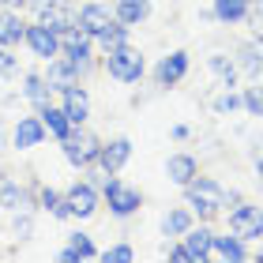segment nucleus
Returning <instances> with one entry per match:
<instances>
[{
	"instance_id": "obj_1",
	"label": "nucleus",
	"mask_w": 263,
	"mask_h": 263,
	"mask_svg": "<svg viewBox=\"0 0 263 263\" xmlns=\"http://www.w3.org/2000/svg\"><path fill=\"white\" fill-rule=\"evenodd\" d=\"M181 196H184V207L192 211L199 222H218L226 207H233L237 199H245L241 188H230V184H222L218 177H207V173L192 177V181L181 188Z\"/></svg>"
},
{
	"instance_id": "obj_2",
	"label": "nucleus",
	"mask_w": 263,
	"mask_h": 263,
	"mask_svg": "<svg viewBox=\"0 0 263 263\" xmlns=\"http://www.w3.org/2000/svg\"><path fill=\"white\" fill-rule=\"evenodd\" d=\"M147 53L139 49L136 42H124L117 45V49H105L98 53V71L109 83H117V87H139L143 79H147Z\"/></svg>"
},
{
	"instance_id": "obj_3",
	"label": "nucleus",
	"mask_w": 263,
	"mask_h": 263,
	"mask_svg": "<svg viewBox=\"0 0 263 263\" xmlns=\"http://www.w3.org/2000/svg\"><path fill=\"white\" fill-rule=\"evenodd\" d=\"M102 207L109 211V218L132 222L143 211V192L132 181H124L121 173H113V177H105V184H102Z\"/></svg>"
},
{
	"instance_id": "obj_4",
	"label": "nucleus",
	"mask_w": 263,
	"mask_h": 263,
	"mask_svg": "<svg viewBox=\"0 0 263 263\" xmlns=\"http://www.w3.org/2000/svg\"><path fill=\"white\" fill-rule=\"evenodd\" d=\"M57 147H61L64 162L71 165V170H76V173H83V170H90V165L98 162L102 136H98V132H90L87 124H79V128H71V136H68V139H61Z\"/></svg>"
},
{
	"instance_id": "obj_5",
	"label": "nucleus",
	"mask_w": 263,
	"mask_h": 263,
	"mask_svg": "<svg viewBox=\"0 0 263 263\" xmlns=\"http://www.w3.org/2000/svg\"><path fill=\"white\" fill-rule=\"evenodd\" d=\"M222 222H226V230H230V233H237L248 245H256L263 237V207L252 203V199H237L233 207H226L222 211Z\"/></svg>"
},
{
	"instance_id": "obj_6",
	"label": "nucleus",
	"mask_w": 263,
	"mask_h": 263,
	"mask_svg": "<svg viewBox=\"0 0 263 263\" xmlns=\"http://www.w3.org/2000/svg\"><path fill=\"white\" fill-rule=\"evenodd\" d=\"M188 71H192V53L188 49H170L165 57H158V61L147 68V76L158 90H173L188 79Z\"/></svg>"
},
{
	"instance_id": "obj_7",
	"label": "nucleus",
	"mask_w": 263,
	"mask_h": 263,
	"mask_svg": "<svg viewBox=\"0 0 263 263\" xmlns=\"http://www.w3.org/2000/svg\"><path fill=\"white\" fill-rule=\"evenodd\" d=\"M64 203L71 211V222H90V218H98V211H102V188L90 184L87 177L79 173L76 181L64 188Z\"/></svg>"
},
{
	"instance_id": "obj_8",
	"label": "nucleus",
	"mask_w": 263,
	"mask_h": 263,
	"mask_svg": "<svg viewBox=\"0 0 263 263\" xmlns=\"http://www.w3.org/2000/svg\"><path fill=\"white\" fill-rule=\"evenodd\" d=\"M61 57H68L76 68H83V76H94V71H98V45H94V38L87 30H79V27L61 34Z\"/></svg>"
},
{
	"instance_id": "obj_9",
	"label": "nucleus",
	"mask_w": 263,
	"mask_h": 263,
	"mask_svg": "<svg viewBox=\"0 0 263 263\" xmlns=\"http://www.w3.org/2000/svg\"><path fill=\"white\" fill-rule=\"evenodd\" d=\"M49 139L45 136V128H42V121H38V113H19L15 121H11V128H8V147L15 151V154H30V151H38L42 143Z\"/></svg>"
},
{
	"instance_id": "obj_10",
	"label": "nucleus",
	"mask_w": 263,
	"mask_h": 263,
	"mask_svg": "<svg viewBox=\"0 0 263 263\" xmlns=\"http://www.w3.org/2000/svg\"><path fill=\"white\" fill-rule=\"evenodd\" d=\"M23 49H27L38 64H45V61H53V57H61V34L42 27L38 19H30L27 34H23Z\"/></svg>"
},
{
	"instance_id": "obj_11",
	"label": "nucleus",
	"mask_w": 263,
	"mask_h": 263,
	"mask_svg": "<svg viewBox=\"0 0 263 263\" xmlns=\"http://www.w3.org/2000/svg\"><path fill=\"white\" fill-rule=\"evenodd\" d=\"M57 105L68 113V121L76 128L79 124H90V117H94V98H90L87 83H71V87L57 90Z\"/></svg>"
},
{
	"instance_id": "obj_12",
	"label": "nucleus",
	"mask_w": 263,
	"mask_h": 263,
	"mask_svg": "<svg viewBox=\"0 0 263 263\" xmlns=\"http://www.w3.org/2000/svg\"><path fill=\"white\" fill-rule=\"evenodd\" d=\"M132 154H136V143H132V136H109V139H102L98 162H94V165L113 177V173H124V170H128Z\"/></svg>"
},
{
	"instance_id": "obj_13",
	"label": "nucleus",
	"mask_w": 263,
	"mask_h": 263,
	"mask_svg": "<svg viewBox=\"0 0 263 263\" xmlns=\"http://www.w3.org/2000/svg\"><path fill=\"white\" fill-rule=\"evenodd\" d=\"M0 207H4V214L38 211L34 207V181H19V177L0 173Z\"/></svg>"
},
{
	"instance_id": "obj_14",
	"label": "nucleus",
	"mask_w": 263,
	"mask_h": 263,
	"mask_svg": "<svg viewBox=\"0 0 263 263\" xmlns=\"http://www.w3.org/2000/svg\"><path fill=\"white\" fill-rule=\"evenodd\" d=\"M109 23H113V4L109 0H83V4H76V27L87 30L90 38H98Z\"/></svg>"
},
{
	"instance_id": "obj_15",
	"label": "nucleus",
	"mask_w": 263,
	"mask_h": 263,
	"mask_svg": "<svg viewBox=\"0 0 263 263\" xmlns=\"http://www.w3.org/2000/svg\"><path fill=\"white\" fill-rule=\"evenodd\" d=\"M211 259L218 263H252V245L241 241L237 233L230 230H214V241H211Z\"/></svg>"
},
{
	"instance_id": "obj_16",
	"label": "nucleus",
	"mask_w": 263,
	"mask_h": 263,
	"mask_svg": "<svg viewBox=\"0 0 263 263\" xmlns=\"http://www.w3.org/2000/svg\"><path fill=\"white\" fill-rule=\"evenodd\" d=\"M34 207H38V214H49L53 222H71V211L64 203V188L34 181Z\"/></svg>"
},
{
	"instance_id": "obj_17",
	"label": "nucleus",
	"mask_w": 263,
	"mask_h": 263,
	"mask_svg": "<svg viewBox=\"0 0 263 263\" xmlns=\"http://www.w3.org/2000/svg\"><path fill=\"white\" fill-rule=\"evenodd\" d=\"M42 76H45V83H49L53 98H57V90L71 87V83H87L83 68H76V64L68 61V57H53V61H45V64H42Z\"/></svg>"
},
{
	"instance_id": "obj_18",
	"label": "nucleus",
	"mask_w": 263,
	"mask_h": 263,
	"mask_svg": "<svg viewBox=\"0 0 263 263\" xmlns=\"http://www.w3.org/2000/svg\"><path fill=\"white\" fill-rule=\"evenodd\" d=\"M211 241H214V222H199V218L181 237V245L188 248V259L192 263H211Z\"/></svg>"
},
{
	"instance_id": "obj_19",
	"label": "nucleus",
	"mask_w": 263,
	"mask_h": 263,
	"mask_svg": "<svg viewBox=\"0 0 263 263\" xmlns=\"http://www.w3.org/2000/svg\"><path fill=\"white\" fill-rule=\"evenodd\" d=\"M19 98L27 102L30 109H42L45 102H53V90H49V83H45L42 68H27V71H19Z\"/></svg>"
},
{
	"instance_id": "obj_20",
	"label": "nucleus",
	"mask_w": 263,
	"mask_h": 263,
	"mask_svg": "<svg viewBox=\"0 0 263 263\" xmlns=\"http://www.w3.org/2000/svg\"><path fill=\"white\" fill-rule=\"evenodd\" d=\"M199 173H203V165H199V158L192 151H173L170 158H165V181H170L173 188H184Z\"/></svg>"
},
{
	"instance_id": "obj_21",
	"label": "nucleus",
	"mask_w": 263,
	"mask_h": 263,
	"mask_svg": "<svg viewBox=\"0 0 263 263\" xmlns=\"http://www.w3.org/2000/svg\"><path fill=\"white\" fill-rule=\"evenodd\" d=\"M233 61H237V71H241V79L256 83L263 79V45L252 42V38H241L233 49Z\"/></svg>"
},
{
	"instance_id": "obj_22",
	"label": "nucleus",
	"mask_w": 263,
	"mask_h": 263,
	"mask_svg": "<svg viewBox=\"0 0 263 263\" xmlns=\"http://www.w3.org/2000/svg\"><path fill=\"white\" fill-rule=\"evenodd\" d=\"M207 71L214 79H218V87L222 90H233V87H241V71H237V61H233V53H222V49H214L207 53Z\"/></svg>"
},
{
	"instance_id": "obj_23",
	"label": "nucleus",
	"mask_w": 263,
	"mask_h": 263,
	"mask_svg": "<svg viewBox=\"0 0 263 263\" xmlns=\"http://www.w3.org/2000/svg\"><path fill=\"white\" fill-rule=\"evenodd\" d=\"M34 113H38V121H42V128H45V136H49L53 143L68 139V136H71V128H76V124L68 121V113L61 109V105H57V98H53V102H45L42 109H34Z\"/></svg>"
},
{
	"instance_id": "obj_24",
	"label": "nucleus",
	"mask_w": 263,
	"mask_h": 263,
	"mask_svg": "<svg viewBox=\"0 0 263 263\" xmlns=\"http://www.w3.org/2000/svg\"><path fill=\"white\" fill-rule=\"evenodd\" d=\"M34 19H38L42 27H49V30H57V34H64V30L76 27V4H64V0H45V8H42Z\"/></svg>"
},
{
	"instance_id": "obj_25",
	"label": "nucleus",
	"mask_w": 263,
	"mask_h": 263,
	"mask_svg": "<svg viewBox=\"0 0 263 263\" xmlns=\"http://www.w3.org/2000/svg\"><path fill=\"white\" fill-rule=\"evenodd\" d=\"M27 15L19 8H0V45L8 49H19L23 45V34H27Z\"/></svg>"
},
{
	"instance_id": "obj_26",
	"label": "nucleus",
	"mask_w": 263,
	"mask_h": 263,
	"mask_svg": "<svg viewBox=\"0 0 263 263\" xmlns=\"http://www.w3.org/2000/svg\"><path fill=\"white\" fill-rule=\"evenodd\" d=\"M113 4V19L117 23H124V27H143V23L151 19V11H154V0H109Z\"/></svg>"
},
{
	"instance_id": "obj_27",
	"label": "nucleus",
	"mask_w": 263,
	"mask_h": 263,
	"mask_svg": "<svg viewBox=\"0 0 263 263\" xmlns=\"http://www.w3.org/2000/svg\"><path fill=\"white\" fill-rule=\"evenodd\" d=\"M211 15L218 27H245V19H248V11H252V4L248 0H211Z\"/></svg>"
},
{
	"instance_id": "obj_28",
	"label": "nucleus",
	"mask_w": 263,
	"mask_h": 263,
	"mask_svg": "<svg viewBox=\"0 0 263 263\" xmlns=\"http://www.w3.org/2000/svg\"><path fill=\"white\" fill-rule=\"evenodd\" d=\"M192 222H196V214L188 207H170V211H162V218H158V233L165 237V241H177V237L188 233Z\"/></svg>"
},
{
	"instance_id": "obj_29",
	"label": "nucleus",
	"mask_w": 263,
	"mask_h": 263,
	"mask_svg": "<svg viewBox=\"0 0 263 263\" xmlns=\"http://www.w3.org/2000/svg\"><path fill=\"white\" fill-rule=\"evenodd\" d=\"M8 218H11V241L15 245L34 241V233H38V211H15Z\"/></svg>"
},
{
	"instance_id": "obj_30",
	"label": "nucleus",
	"mask_w": 263,
	"mask_h": 263,
	"mask_svg": "<svg viewBox=\"0 0 263 263\" xmlns=\"http://www.w3.org/2000/svg\"><path fill=\"white\" fill-rule=\"evenodd\" d=\"M64 245L71 248V252H76V259H79V263H87V259H98V252H102V248L94 245V237H90L87 230H71V233L64 237Z\"/></svg>"
},
{
	"instance_id": "obj_31",
	"label": "nucleus",
	"mask_w": 263,
	"mask_h": 263,
	"mask_svg": "<svg viewBox=\"0 0 263 263\" xmlns=\"http://www.w3.org/2000/svg\"><path fill=\"white\" fill-rule=\"evenodd\" d=\"M124 42H132V27H124V23H109L98 38H94V45H98V53H105V49H117V45H124Z\"/></svg>"
},
{
	"instance_id": "obj_32",
	"label": "nucleus",
	"mask_w": 263,
	"mask_h": 263,
	"mask_svg": "<svg viewBox=\"0 0 263 263\" xmlns=\"http://www.w3.org/2000/svg\"><path fill=\"white\" fill-rule=\"evenodd\" d=\"M241 113L263 121V79H256L252 87H241Z\"/></svg>"
},
{
	"instance_id": "obj_33",
	"label": "nucleus",
	"mask_w": 263,
	"mask_h": 263,
	"mask_svg": "<svg viewBox=\"0 0 263 263\" xmlns=\"http://www.w3.org/2000/svg\"><path fill=\"white\" fill-rule=\"evenodd\" d=\"M211 109H214V117H237V113H241V87H233V90H222V94H214Z\"/></svg>"
},
{
	"instance_id": "obj_34",
	"label": "nucleus",
	"mask_w": 263,
	"mask_h": 263,
	"mask_svg": "<svg viewBox=\"0 0 263 263\" xmlns=\"http://www.w3.org/2000/svg\"><path fill=\"white\" fill-rule=\"evenodd\" d=\"M136 256L139 252H136V245H132V241H113L109 248H102V252H98L102 263H132Z\"/></svg>"
},
{
	"instance_id": "obj_35",
	"label": "nucleus",
	"mask_w": 263,
	"mask_h": 263,
	"mask_svg": "<svg viewBox=\"0 0 263 263\" xmlns=\"http://www.w3.org/2000/svg\"><path fill=\"white\" fill-rule=\"evenodd\" d=\"M19 49H8V45H0V83H11L19 79Z\"/></svg>"
},
{
	"instance_id": "obj_36",
	"label": "nucleus",
	"mask_w": 263,
	"mask_h": 263,
	"mask_svg": "<svg viewBox=\"0 0 263 263\" xmlns=\"http://www.w3.org/2000/svg\"><path fill=\"white\" fill-rule=\"evenodd\" d=\"M245 27H248V38L259 42L263 45V4H256L252 11H248V19H245Z\"/></svg>"
},
{
	"instance_id": "obj_37",
	"label": "nucleus",
	"mask_w": 263,
	"mask_h": 263,
	"mask_svg": "<svg viewBox=\"0 0 263 263\" xmlns=\"http://www.w3.org/2000/svg\"><path fill=\"white\" fill-rule=\"evenodd\" d=\"M248 162H252V181H256V188L263 192V139L252 143V151H248Z\"/></svg>"
},
{
	"instance_id": "obj_38",
	"label": "nucleus",
	"mask_w": 263,
	"mask_h": 263,
	"mask_svg": "<svg viewBox=\"0 0 263 263\" xmlns=\"http://www.w3.org/2000/svg\"><path fill=\"white\" fill-rule=\"evenodd\" d=\"M158 256L162 259H173V263H192V259H188V248L181 245V237H177V241H165Z\"/></svg>"
},
{
	"instance_id": "obj_39",
	"label": "nucleus",
	"mask_w": 263,
	"mask_h": 263,
	"mask_svg": "<svg viewBox=\"0 0 263 263\" xmlns=\"http://www.w3.org/2000/svg\"><path fill=\"white\" fill-rule=\"evenodd\" d=\"M192 136H196L192 124H173V128H170V139H177V143H188Z\"/></svg>"
},
{
	"instance_id": "obj_40",
	"label": "nucleus",
	"mask_w": 263,
	"mask_h": 263,
	"mask_svg": "<svg viewBox=\"0 0 263 263\" xmlns=\"http://www.w3.org/2000/svg\"><path fill=\"white\" fill-rule=\"evenodd\" d=\"M42 8H45V0H19V11H23L27 19H34Z\"/></svg>"
},
{
	"instance_id": "obj_41",
	"label": "nucleus",
	"mask_w": 263,
	"mask_h": 263,
	"mask_svg": "<svg viewBox=\"0 0 263 263\" xmlns=\"http://www.w3.org/2000/svg\"><path fill=\"white\" fill-rule=\"evenodd\" d=\"M57 259H61V263H79V259H76V252H71V248H68V245L61 248V252H57Z\"/></svg>"
},
{
	"instance_id": "obj_42",
	"label": "nucleus",
	"mask_w": 263,
	"mask_h": 263,
	"mask_svg": "<svg viewBox=\"0 0 263 263\" xmlns=\"http://www.w3.org/2000/svg\"><path fill=\"white\" fill-rule=\"evenodd\" d=\"M252 263H263V237L252 245Z\"/></svg>"
},
{
	"instance_id": "obj_43",
	"label": "nucleus",
	"mask_w": 263,
	"mask_h": 263,
	"mask_svg": "<svg viewBox=\"0 0 263 263\" xmlns=\"http://www.w3.org/2000/svg\"><path fill=\"white\" fill-rule=\"evenodd\" d=\"M0 8H19V0H0Z\"/></svg>"
},
{
	"instance_id": "obj_44",
	"label": "nucleus",
	"mask_w": 263,
	"mask_h": 263,
	"mask_svg": "<svg viewBox=\"0 0 263 263\" xmlns=\"http://www.w3.org/2000/svg\"><path fill=\"white\" fill-rule=\"evenodd\" d=\"M64 4H83V0H64Z\"/></svg>"
},
{
	"instance_id": "obj_45",
	"label": "nucleus",
	"mask_w": 263,
	"mask_h": 263,
	"mask_svg": "<svg viewBox=\"0 0 263 263\" xmlns=\"http://www.w3.org/2000/svg\"><path fill=\"white\" fill-rule=\"evenodd\" d=\"M248 4H252V8H256V4H263V0H248Z\"/></svg>"
},
{
	"instance_id": "obj_46",
	"label": "nucleus",
	"mask_w": 263,
	"mask_h": 263,
	"mask_svg": "<svg viewBox=\"0 0 263 263\" xmlns=\"http://www.w3.org/2000/svg\"><path fill=\"white\" fill-rule=\"evenodd\" d=\"M0 218H4V207H0Z\"/></svg>"
},
{
	"instance_id": "obj_47",
	"label": "nucleus",
	"mask_w": 263,
	"mask_h": 263,
	"mask_svg": "<svg viewBox=\"0 0 263 263\" xmlns=\"http://www.w3.org/2000/svg\"><path fill=\"white\" fill-rule=\"evenodd\" d=\"M0 173H4V162H0Z\"/></svg>"
}]
</instances>
